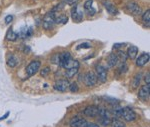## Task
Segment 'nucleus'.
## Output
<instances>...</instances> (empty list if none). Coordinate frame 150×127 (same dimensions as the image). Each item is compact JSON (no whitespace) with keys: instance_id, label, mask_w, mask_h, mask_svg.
Wrapping results in <instances>:
<instances>
[{"instance_id":"1","label":"nucleus","mask_w":150,"mask_h":127,"mask_svg":"<svg viewBox=\"0 0 150 127\" xmlns=\"http://www.w3.org/2000/svg\"><path fill=\"white\" fill-rule=\"evenodd\" d=\"M58 65L64 69H69V68L78 67L79 68V62L77 60L72 59V56L69 52H63L59 55V62Z\"/></svg>"},{"instance_id":"2","label":"nucleus","mask_w":150,"mask_h":127,"mask_svg":"<svg viewBox=\"0 0 150 127\" xmlns=\"http://www.w3.org/2000/svg\"><path fill=\"white\" fill-rule=\"evenodd\" d=\"M55 12L54 11H51L49 13H47L46 15L44 16L43 18V22H42V26L45 30H51L53 28L55 24Z\"/></svg>"},{"instance_id":"3","label":"nucleus","mask_w":150,"mask_h":127,"mask_svg":"<svg viewBox=\"0 0 150 127\" xmlns=\"http://www.w3.org/2000/svg\"><path fill=\"white\" fill-rule=\"evenodd\" d=\"M82 79H83L84 84H85L87 87H92L97 83V77H96V75L91 71L86 72L85 74L83 75Z\"/></svg>"},{"instance_id":"4","label":"nucleus","mask_w":150,"mask_h":127,"mask_svg":"<svg viewBox=\"0 0 150 127\" xmlns=\"http://www.w3.org/2000/svg\"><path fill=\"white\" fill-rule=\"evenodd\" d=\"M98 116L100 118V122L101 124L104 126H107L111 123V118L109 116V113H108L107 109L105 108H100L99 107V112H98Z\"/></svg>"},{"instance_id":"5","label":"nucleus","mask_w":150,"mask_h":127,"mask_svg":"<svg viewBox=\"0 0 150 127\" xmlns=\"http://www.w3.org/2000/svg\"><path fill=\"white\" fill-rule=\"evenodd\" d=\"M41 65V62L39 60H34V61H31L30 63L28 64V66L26 67V74L28 76H32L34 75L36 72H38Z\"/></svg>"},{"instance_id":"6","label":"nucleus","mask_w":150,"mask_h":127,"mask_svg":"<svg viewBox=\"0 0 150 127\" xmlns=\"http://www.w3.org/2000/svg\"><path fill=\"white\" fill-rule=\"evenodd\" d=\"M69 81L67 79H59L54 83V89L59 92H65L69 88Z\"/></svg>"},{"instance_id":"7","label":"nucleus","mask_w":150,"mask_h":127,"mask_svg":"<svg viewBox=\"0 0 150 127\" xmlns=\"http://www.w3.org/2000/svg\"><path fill=\"white\" fill-rule=\"evenodd\" d=\"M124 118L125 121L127 122H131V121H134L136 119V114L135 112L133 111V109H131L130 107H124L122 110V116Z\"/></svg>"},{"instance_id":"8","label":"nucleus","mask_w":150,"mask_h":127,"mask_svg":"<svg viewBox=\"0 0 150 127\" xmlns=\"http://www.w3.org/2000/svg\"><path fill=\"white\" fill-rule=\"evenodd\" d=\"M96 77L101 83L106 82L107 80V70L102 65H97L96 66Z\"/></svg>"},{"instance_id":"9","label":"nucleus","mask_w":150,"mask_h":127,"mask_svg":"<svg viewBox=\"0 0 150 127\" xmlns=\"http://www.w3.org/2000/svg\"><path fill=\"white\" fill-rule=\"evenodd\" d=\"M71 16L75 22H80V21L83 20V11H82L81 7L74 5L71 10Z\"/></svg>"},{"instance_id":"10","label":"nucleus","mask_w":150,"mask_h":127,"mask_svg":"<svg viewBox=\"0 0 150 127\" xmlns=\"http://www.w3.org/2000/svg\"><path fill=\"white\" fill-rule=\"evenodd\" d=\"M98 112H99V107L95 106V105H91V106H87L85 109L83 110L84 115H86L87 117H96L98 116Z\"/></svg>"},{"instance_id":"11","label":"nucleus","mask_w":150,"mask_h":127,"mask_svg":"<svg viewBox=\"0 0 150 127\" xmlns=\"http://www.w3.org/2000/svg\"><path fill=\"white\" fill-rule=\"evenodd\" d=\"M126 9L129 13L133 14V15H140L141 14V8L135 2H129V3H127Z\"/></svg>"},{"instance_id":"12","label":"nucleus","mask_w":150,"mask_h":127,"mask_svg":"<svg viewBox=\"0 0 150 127\" xmlns=\"http://www.w3.org/2000/svg\"><path fill=\"white\" fill-rule=\"evenodd\" d=\"M149 62V53H142L141 55L138 56V58L136 59V65L139 67H143L147 63Z\"/></svg>"},{"instance_id":"13","label":"nucleus","mask_w":150,"mask_h":127,"mask_svg":"<svg viewBox=\"0 0 150 127\" xmlns=\"http://www.w3.org/2000/svg\"><path fill=\"white\" fill-rule=\"evenodd\" d=\"M149 96H150V87H149V85L146 84L139 89L138 97L141 99H143V100H146V99L149 98Z\"/></svg>"},{"instance_id":"14","label":"nucleus","mask_w":150,"mask_h":127,"mask_svg":"<svg viewBox=\"0 0 150 127\" xmlns=\"http://www.w3.org/2000/svg\"><path fill=\"white\" fill-rule=\"evenodd\" d=\"M87 122L85 119L79 118V117H74L70 121V127H86Z\"/></svg>"},{"instance_id":"15","label":"nucleus","mask_w":150,"mask_h":127,"mask_svg":"<svg viewBox=\"0 0 150 127\" xmlns=\"http://www.w3.org/2000/svg\"><path fill=\"white\" fill-rule=\"evenodd\" d=\"M102 3H103V5L105 6L106 10L109 12L110 14H117V9H116V7L113 5L111 2L107 1V0H104Z\"/></svg>"},{"instance_id":"16","label":"nucleus","mask_w":150,"mask_h":127,"mask_svg":"<svg viewBox=\"0 0 150 127\" xmlns=\"http://www.w3.org/2000/svg\"><path fill=\"white\" fill-rule=\"evenodd\" d=\"M138 54V48L136 46H130L127 49V56L130 59H135Z\"/></svg>"},{"instance_id":"17","label":"nucleus","mask_w":150,"mask_h":127,"mask_svg":"<svg viewBox=\"0 0 150 127\" xmlns=\"http://www.w3.org/2000/svg\"><path fill=\"white\" fill-rule=\"evenodd\" d=\"M119 62L118 61V58H117V55L114 54V53H111V54L108 56L107 58V64L109 67H113L115 65H117V63Z\"/></svg>"},{"instance_id":"18","label":"nucleus","mask_w":150,"mask_h":127,"mask_svg":"<svg viewBox=\"0 0 150 127\" xmlns=\"http://www.w3.org/2000/svg\"><path fill=\"white\" fill-rule=\"evenodd\" d=\"M18 38V33L14 32L13 28L10 27L7 31V34H6V40L8 41H15L16 39Z\"/></svg>"},{"instance_id":"19","label":"nucleus","mask_w":150,"mask_h":127,"mask_svg":"<svg viewBox=\"0 0 150 127\" xmlns=\"http://www.w3.org/2000/svg\"><path fill=\"white\" fill-rule=\"evenodd\" d=\"M32 34V29L31 28H28V27H23L21 29V31L19 32L18 34V37H21V38H26L28 36H30Z\"/></svg>"},{"instance_id":"20","label":"nucleus","mask_w":150,"mask_h":127,"mask_svg":"<svg viewBox=\"0 0 150 127\" xmlns=\"http://www.w3.org/2000/svg\"><path fill=\"white\" fill-rule=\"evenodd\" d=\"M54 21H55V23H57V24H65L68 21V16L65 15V14H61V15H58V16L55 15Z\"/></svg>"},{"instance_id":"21","label":"nucleus","mask_w":150,"mask_h":127,"mask_svg":"<svg viewBox=\"0 0 150 127\" xmlns=\"http://www.w3.org/2000/svg\"><path fill=\"white\" fill-rule=\"evenodd\" d=\"M78 70H79L78 67H74V68H69V69H66V71H65V76H66L67 78L74 77L75 75L78 73Z\"/></svg>"},{"instance_id":"22","label":"nucleus","mask_w":150,"mask_h":127,"mask_svg":"<svg viewBox=\"0 0 150 127\" xmlns=\"http://www.w3.org/2000/svg\"><path fill=\"white\" fill-rule=\"evenodd\" d=\"M18 64V60L17 58L15 57L14 55H10L8 57V59H7V65H8L9 67H16Z\"/></svg>"},{"instance_id":"23","label":"nucleus","mask_w":150,"mask_h":127,"mask_svg":"<svg viewBox=\"0 0 150 127\" xmlns=\"http://www.w3.org/2000/svg\"><path fill=\"white\" fill-rule=\"evenodd\" d=\"M142 21H143V23L145 25L149 26V24H150V10L149 9H147L146 12L143 13V15H142Z\"/></svg>"},{"instance_id":"24","label":"nucleus","mask_w":150,"mask_h":127,"mask_svg":"<svg viewBox=\"0 0 150 127\" xmlns=\"http://www.w3.org/2000/svg\"><path fill=\"white\" fill-rule=\"evenodd\" d=\"M122 110H123V108L121 106H119L118 104H115L114 108H113V114H114L116 117H121L122 116Z\"/></svg>"},{"instance_id":"25","label":"nucleus","mask_w":150,"mask_h":127,"mask_svg":"<svg viewBox=\"0 0 150 127\" xmlns=\"http://www.w3.org/2000/svg\"><path fill=\"white\" fill-rule=\"evenodd\" d=\"M140 78H141V75H140V74L135 75V77L133 78V80H132V87L134 89L137 88V87L139 86V84H140Z\"/></svg>"},{"instance_id":"26","label":"nucleus","mask_w":150,"mask_h":127,"mask_svg":"<svg viewBox=\"0 0 150 127\" xmlns=\"http://www.w3.org/2000/svg\"><path fill=\"white\" fill-rule=\"evenodd\" d=\"M110 124H111V127H127L123 122L118 120V119H113V120H111Z\"/></svg>"},{"instance_id":"27","label":"nucleus","mask_w":150,"mask_h":127,"mask_svg":"<svg viewBox=\"0 0 150 127\" xmlns=\"http://www.w3.org/2000/svg\"><path fill=\"white\" fill-rule=\"evenodd\" d=\"M68 89L72 92V93H75V92H77L79 90V87H78V85H77L76 82H73V83H71V84H69Z\"/></svg>"},{"instance_id":"28","label":"nucleus","mask_w":150,"mask_h":127,"mask_svg":"<svg viewBox=\"0 0 150 127\" xmlns=\"http://www.w3.org/2000/svg\"><path fill=\"white\" fill-rule=\"evenodd\" d=\"M50 71H51V69H50V67H45V68H43V69L41 70L40 74H41V76H43V77H46L47 75L50 73Z\"/></svg>"},{"instance_id":"29","label":"nucleus","mask_w":150,"mask_h":127,"mask_svg":"<svg viewBox=\"0 0 150 127\" xmlns=\"http://www.w3.org/2000/svg\"><path fill=\"white\" fill-rule=\"evenodd\" d=\"M117 55V58H118V61H123V62H125V60H126V56H125V54L123 52H121V51H119L118 52Z\"/></svg>"},{"instance_id":"30","label":"nucleus","mask_w":150,"mask_h":127,"mask_svg":"<svg viewBox=\"0 0 150 127\" xmlns=\"http://www.w3.org/2000/svg\"><path fill=\"white\" fill-rule=\"evenodd\" d=\"M79 0H63L64 3L68 4V5H76L78 3Z\"/></svg>"},{"instance_id":"31","label":"nucleus","mask_w":150,"mask_h":127,"mask_svg":"<svg viewBox=\"0 0 150 127\" xmlns=\"http://www.w3.org/2000/svg\"><path fill=\"white\" fill-rule=\"evenodd\" d=\"M88 49V48H90V44L89 43H82V44L78 45L77 46V49Z\"/></svg>"},{"instance_id":"32","label":"nucleus","mask_w":150,"mask_h":127,"mask_svg":"<svg viewBox=\"0 0 150 127\" xmlns=\"http://www.w3.org/2000/svg\"><path fill=\"white\" fill-rule=\"evenodd\" d=\"M124 45H125V43H116V44L113 45V48H114V49H120V48H122Z\"/></svg>"},{"instance_id":"33","label":"nucleus","mask_w":150,"mask_h":127,"mask_svg":"<svg viewBox=\"0 0 150 127\" xmlns=\"http://www.w3.org/2000/svg\"><path fill=\"white\" fill-rule=\"evenodd\" d=\"M144 81H145V83H146L147 85H149V83H150V73L149 72H147V74L145 75Z\"/></svg>"},{"instance_id":"34","label":"nucleus","mask_w":150,"mask_h":127,"mask_svg":"<svg viewBox=\"0 0 150 127\" xmlns=\"http://www.w3.org/2000/svg\"><path fill=\"white\" fill-rule=\"evenodd\" d=\"M12 20H13V16H12V15L6 16V18H5V23H6V24H9L10 22H12Z\"/></svg>"},{"instance_id":"35","label":"nucleus","mask_w":150,"mask_h":127,"mask_svg":"<svg viewBox=\"0 0 150 127\" xmlns=\"http://www.w3.org/2000/svg\"><path fill=\"white\" fill-rule=\"evenodd\" d=\"M86 127H99V126L95 123H87Z\"/></svg>"},{"instance_id":"36","label":"nucleus","mask_w":150,"mask_h":127,"mask_svg":"<svg viewBox=\"0 0 150 127\" xmlns=\"http://www.w3.org/2000/svg\"><path fill=\"white\" fill-rule=\"evenodd\" d=\"M8 115H9V112H7V113L5 114V115H4L3 117H1V118H0V120H2V119H5V118H6V117H7V116H8Z\"/></svg>"}]
</instances>
